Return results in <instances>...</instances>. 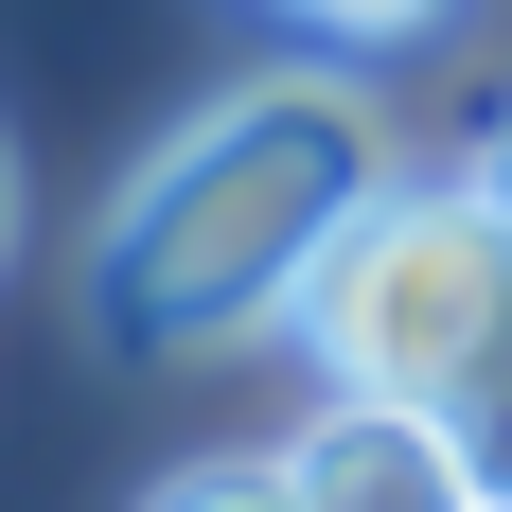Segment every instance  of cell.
Masks as SVG:
<instances>
[{
    "label": "cell",
    "mask_w": 512,
    "mask_h": 512,
    "mask_svg": "<svg viewBox=\"0 0 512 512\" xmlns=\"http://www.w3.org/2000/svg\"><path fill=\"white\" fill-rule=\"evenodd\" d=\"M389 195V106L371 71H248L106 195L89 230V336L106 354H230L301 336L336 230Z\"/></svg>",
    "instance_id": "obj_1"
},
{
    "label": "cell",
    "mask_w": 512,
    "mask_h": 512,
    "mask_svg": "<svg viewBox=\"0 0 512 512\" xmlns=\"http://www.w3.org/2000/svg\"><path fill=\"white\" fill-rule=\"evenodd\" d=\"M318 389H371V407H477V371L512 354V212L477 177H389V195L336 230L301 301Z\"/></svg>",
    "instance_id": "obj_2"
},
{
    "label": "cell",
    "mask_w": 512,
    "mask_h": 512,
    "mask_svg": "<svg viewBox=\"0 0 512 512\" xmlns=\"http://www.w3.org/2000/svg\"><path fill=\"white\" fill-rule=\"evenodd\" d=\"M283 495H301V512H495V477H477V442L442 407L318 389V407L283 424Z\"/></svg>",
    "instance_id": "obj_3"
},
{
    "label": "cell",
    "mask_w": 512,
    "mask_h": 512,
    "mask_svg": "<svg viewBox=\"0 0 512 512\" xmlns=\"http://www.w3.org/2000/svg\"><path fill=\"white\" fill-rule=\"evenodd\" d=\"M318 53H407V36H442V0H283Z\"/></svg>",
    "instance_id": "obj_4"
},
{
    "label": "cell",
    "mask_w": 512,
    "mask_h": 512,
    "mask_svg": "<svg viewBox=\"0 0 512 512\" xmlns=\"http://www.w3.org/2000/svg\"><path fill=\"white\" fill-rule=\"evenodd\" d=\"M142 512H301V495H283V460H195L177 495H142Z\"/></svg>",
    "instance_id": "obj_5"
},
{
    "label": "cell",
    "mask_w": 512,
    "mask_h": 512,
    "mask_svg": "<svg viewBox=\"0 0 512 512\" xmlns=\"http://www.w3.org/2000/svg\"><path fill=\"white\" fill-rule=\"evenodd\" d=\"M460 442H477V477H495V495H512V354L477 371V407H460Z\"/></svg>",
    "instance_id": "obj_6"
},
{
    "label": "cell",
    "mask_w": 512,
    "mask_h": 512,
    "mask_svg": "<svg viewBox=\"0 0 512 512\" xmlns=\"http://www.w3.org/2000/svg\"><path fill=\"white\" fill-rule=\"evenodd\" d=\"M460 177H477V195L512 212V106H495V124H477V159H460Z\"/></svg>",
    "instance_id": "obj_7"
},
{
    "label": "cell",
    "mask_w": 512,
    "mask_h": 512,
    "mask_svg": "<svg viewBox=\"0 0 512 512\" xmlns=\"http://www.w3.org/2000/svg\"><path fill=\"white\" fill-rule=\"evenodd\" d=\"M0 248H18V142H0Z\"/></svg>",
    "instance_id": "obj_8"
},
{
    "label": "cell",
    "mask_w": 512,
    "mask_h": 512,
    "mask_svg": "<svg viewBox=\"0 0 512 512\" xmlns=\"http://www.w3.org/2000/svg\"><path fill=\"white\" fill-rule=\"evenodd\" d=\"M495 512H512V495H495Z\"/></svg>",
    "instance_id": "obj_9"
}]
</instances>
